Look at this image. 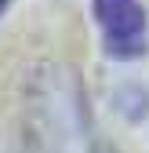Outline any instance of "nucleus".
<instances>
[{
    "label": "nucleus",
    "instance_id": "obj_1",
    "mask_svg": "<svg viewBox=\"0 0 149 153\" xmlns=\"http://www.w3.org/2000/svg\"><path fill=\"white\" fill-rule=\"evenodd\" d=\"M26 149L29 153H105L91 131L77 80L66 69H40L26 99Z\"/></svg>",
    "mask_w": 149,
    "mask_h": 153
},
{
    "label": "nucleus",
    "instance_id": "obj_2",
    "mask_svg": "<svg viewBox=\"0 0 149 153\" xmlns=\"http://www.w3.org/2000/svg\"><path fill=\"white\" fill-rule=\"evenodd\" d=\"M95 18L113 59H138L145 51V11L138 0H95Z\"/></svg>",
    "mask_w": 149,
    "mask_h": 153
},
{
    "label": "nucleus",
    "instance_id": "obj_3",
    "mask_svg": "<svg viewBox=\"0 0 149 153\" xmlns=\"http://www.w3.org/2000/svg\"><path fill=\"white\" fill-rule=\"evenodd\" d=\"M4 7H7V0H0V15H4Z\"/></svg>",
    "mask_w": 149,
    "mask_h": 153
}]
</instances>
